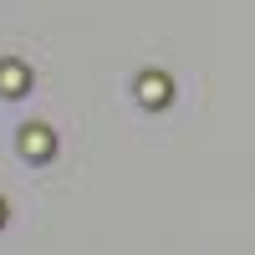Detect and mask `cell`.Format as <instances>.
<instances>
[{
	"label": "cell",
	"mask_w": 255,
	"mask_h": 255,
	"mask_svg": "<svg viewBox=\"0 0 255 255\" xmlns=\"http://www.w3.org/2000/svg\"><path fill=\"white\" fill-rule=\"evenodd\" d=\"M46 148H51V138H46V133H36V128H31V133H26V153H46Z\"/></svg>",
	"instance_id": "1"
},
{
	"label": "cell",
	"mask_w": 255,
	"mask_h": 255,
	"mask_svg": "<svg viewBox=\"0 0 255 255\" xmlns=\"http://www.w3.org/2000/svg\"><path fill=\"white\" fill-rule=\"evenodd\" d=\"M0 82H5L10 92H20V67H0Z\"/></svg>",
	"instance_id": "2"
}]
</instances>
